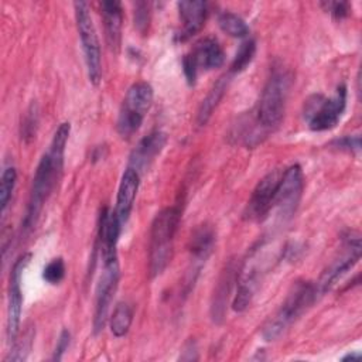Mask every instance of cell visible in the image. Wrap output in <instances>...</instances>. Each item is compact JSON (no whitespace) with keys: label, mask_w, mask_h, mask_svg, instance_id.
Returning a JSON list of instances; mask_svg holds the SVG:
<instances>
[{"label":"cell","mask_w":362,"mask_h":362,"mask_svg":"<svg viewBox=\"0 0 362 362\" xmlns=\"http://www.w3.org/2000/svg\"><path fill=\"white\" fill-rule=\"evenodd\" d=\"M321 7L337 20H342L349 14V4L346 1H322Z\"/></svg>","instance_id":"cell-32"},{"label":"cell","mask_w":362,"mask_h":362,"mask_svg":"<svg viewBox=\"0 0 362 362\" xmlns=\"http://www.w3.org/2000/svg\"><path fill=\"white\" fill-rule=\"evenodd\" d=\"M100 10L105 24V35L107 45L112 51L117 52L122 41V25H123V7L117 0H107L100 3Z\"/></svg>","instance_id":"cell-18"},{"label":"cell","mask_w":362,"mask_h":362,"mask_svg":"<svg viewBox=\"0 0 362 362\" xmlns=\"http://www.w3.org/2000/svg\"><path fill=\"white\" fill-rule=\"evenodd\" d=\"M331 147L346 151L351 154H358L361 151V136L354 134V136H344L341 139H337L331 143Z\"/></svg>","instance_id":"cell-31"},{"label":"cell","mask_w":362,"mask_h":362,"mask_svg":"<svg viewBox=\"0 0 362 362\" xmlns=\"http://www.w3.org/2000/svg\"><path fill=\"white\" fill-rule=\"evenodd\" d=\"M304 189V175L298 164H293L283 170L277 187L274 205L283 221L290 219L298 208Z\"/></svg>","instance_id":"cell-9"},{"label":"cell","mask_w":362,"mask_h":362,"mask_svg":"<svg viewBox=\"0 0 362 362\" xmlns=\"http://www.w3.org/2000/svg\"><path fill=\"white\" fill-rule=\"evenodd\" d=\"M17 181V171L13 165H8L3 170L1 174V182H0V212L4 216L8 204L13 197V191Z\"/></svg>","instance_id":"cell-25"},{"label":"cell","mask_w":362,"mask_h":362,"mask_svg":"<svg viewBox=\"0 0 362 362\" xmlns=\"http://www.w3.org/2000/svg\"><path fill=\"white\" fill-rule=\"evenodd\" d=\"M31 260V253L21 255L13 264L8 281V303H7V339L13 344L20 332L21 310H23V291L21 280L23 272Z\"/></svg>","instance_id":"cell-11"},{"label":"cell","mask_w":362,"mask_h":362,"mask_svg":"<svg viewBox=\"0 0 362 362\" xmlns=\"http://www.w3.org/2000/svg\"><path fill=\"white\" fill-rule=\"evenodd\" d=\"M133 314H134L133 307L126 301H122L115 307L112 317L109 320V324H110V331L116 338H122L129 332L133 321Z\"/></svg>","instance_id":"cell-23"},{"label":"cell","mask_w":362,"mask_h":362,"mask_svg":"<svg viewBox=\"0 0 362 362\" xmlns=\"http://www.w3.org/2000/svg\"><path fill=\"white\" fill-rule=\"evenodd\" d=\"M238 281V269L233 266V262H229L226 269L223 270L222 276L219 277L218 286L214 291L212 305H211V314L214 321L219 322L225 317L226 310V301L229 297V293L232 290V284Z\"/></svg>","instance_id":"cell-19"},{"label":"cell","mask_w":362,"mask_h":362,"mask_svg":"<svg viewBox=\"0 0 362 362\" xmlns=\"http://www.w3.org/2000/svg\"><path fill=\"white\" fill-rule=\"evenodd\" d=\"M361 259V239L359 236H349L345 242V252L335 259L320 276L318 281L314 283L317 297L324 296L342 274L352 269Z\"/></svg>","instance_id":"cell-13"},{"label":"cell","mask_w":362,"mask_h":362,"mask_svg":"<svg viewBox=\"0 0 362 362\" xmlns=\"http://www.w3.org/2000/svg\"><path fill=\"white\" fill-rule=\"evenodd\" d=\"M181 221L180 206L161 209L153 219L148 243V272L150 277L160 276L173 257L174 236Z\"/></svg>","instance_id":"cell-2"},{"label":"cell","mask_w":362,"mask_h":362,"mask_svg":"<svg viewBox=\"0 0 362 362\" xmlns=\"http://www.w3.org/2000/svg\"><path fill=\"white\" fill-rule=\"evenodd\" d=\"M123 226L117 219L115 209H103L99 223V245L103 263H109L117 259L116 247Z\"/></svg>","instance_id":"cell-17"},{"label":"cell","mask_w":362,"mask_h":362,"mask_svg":"<svg viewBox=\"0 0 362 362\" xmlns=\"http://www.w3.org/2000/svg\"><path fill=\"white\" fill-rule=\"evenodd\" d=\"M181 28L177 33V40L184 42L201 31L208 16V6L201 0H184L177 3Z\"/></svg>","instance_id":"cell-15"},{"label":"cell","mask_w":362,"mask_h":362,"mask_svg":"<svg viewBox=\"0 0 362 362\" xmlns=\"http://www.w3.org/2000/svg\"><path fill=\"white\" fill-rule=\"evenodd\" d=\"M245 272L240 277V281H239V286L236 288V296L233 298V310L238 311V313H242L247 308V305L250 304L253 296H255V291L257 288V281H259V277H257V273L255 270H242Z\"/></svg>","instance_id":"cell-22"},{"label":"cell","mask_w":362,"mask_h":362,"mask_svg":"<svg viewBox=\"0 0 362 362\" xmlns=\"http://www.w3.org/2000/svg\"><path fill=\"white\" fill-rule=\"evenodd\" d=\"M361 359V354L359 352H349L348 355H345L342 358V361H359Z\"/></svg>","instance_id":"cell-34"},{"label":"cell","mask_w":362,"mask_h":362,"mask_svg":"<svg viewBox=\"0 0 362 362\" xmlns=\"http://www.w3.org/2000/svg\"><path fill=\"white\" fill-rule=\"evenodd\" d=\"M76 30L81 38L83 59L88 71V78L92 85L98 86L102 79V57L98 33L90 16V10L86 1L74 3Z\"/></svg>","instance_id":"cell-6"},{"label":"cell","mask_w":362,"mask_h":362,"mask_svg":"<svg viewBox=\"0 0 362 362\" xmlns=\"http://www.w3.org/2000/svg\"><path fill=\"white\" fill-rule=\"evenodd\" d=\"M34 341V332L31 328H28L24 334L21 339H16L11 345V351L8 354V356L6 358V362L13 361V362H23L27 359L31 345Z\"/></svg>","instance_id":"cell-27"},{"label":"cell","mask_w":362,"mask_h":362,"mask_svg":"<svg viewBox=\"0 0 362 362\" xmlns=\"http://www.w3.org/2000/svg\"><path fill=\"white\" fill-rule=\"evenodd\" d=\"M37 123H38V110H37V106L33 103L28 107L21 123V137L24 140H30L34 137L37 130Z\"/></svg>","instance_id":"cell-30"},{"label":"cell","mask_w":362,"mask_h":362,"mask_svg":"<svg viewBox=\"0 0 362 362\" xmlns=\"http://www.w3.org/2000/svg\"><path fill=\"white\" fill-rule=\"evenodd\" d=\"M317 298L314 283L297 281L277 313L264 324L262 329L264 341L277 339Z\"/></svg>","instance_id":"cell-4"},{"label":"cell","mask_w":362,"mask_h":362,"mask_svg":"<svg viewBox=\"0 0 362 362\" xmlns=\"http://www.w3.org/2000/svg\"><path fill=\"white\" fill-rule=\"evenodd\" d=\"M167 134L161 130H154L144 136L133 148L127 167L136 170L139 174L144 173L163 151L167 144Z\"/></svg>","instance_id":"cell-14"},{"label":"cell","mask_w":362,"mask_h":362,"mask_svg":"<svg viewBox=\"0 0 362 362\" xmlns=\"http://www.w3.org/2000/svg\"><path fill=\"white\" fill-rule=\"evenodd\" d=\"M215 245V232L211 225L202 223L198 225L191 233L189 239V252L194 257V262L202 264L208 256L212 253Z\"/></svg>","instance_id":"cell-20"},{"label":"cell","mask_w":362,"mask_h":362,"mask_svg":"<svg viewBox=\"0 0 362 362\" xmlns=\"http://www.w3.org/2000/svg\"><path fill=\"white\" fill-rule=\"evenodd\" d=\"M65 262L62 257H55L48 262V264L42 270V279L49 284H58L65 277Z\"/></svg>","instance_id":"cell-28"},{"label":"cell","mask_w":362,"mask_h":362,"mask_svg":"<svg viewBox=\"0 0 362 362\" xmlns=\"http://www.w3.org/2000/svg\"><path fill=\"white\" fill-rule=\"evenodd\" d=\"M225 61L222 47L215 38H204L195 44V47L184 55L182 69L188 85H194L201 71H211L219 68Z\"/></svg>","instance_id":"cell-8"},{"label":"cell","mask_w":362,"mask_h":362,"mask_svg":"<svg viewBox=\"0 0 362 362\" xmlns=\"http://www.w3.org/2000/svg\"><path fill=\"white\" fill-rule=\"evenodd\" d=\"M256 54V42L253 40H246L240 44L236 55L230 64V72L239 74L247 68Z\"/></svg>","instance_id":"cell-26"},{"label":"cell","mask_w":362,"mask_h":362,"mask_svg":"<svg viewBox=\"0 0 362 362\" xmlns=\"http://www.w3.org/2000/svg\"><path fill=\"white\" fill-rule=\"evenodd\" d=\"M139 185H140V174L136 170L127 167L120 178L117 197H116V206H115V214L120 221L122 226H124L126 222L129 221V216L132 214L133 204L139 191Z\"/></svg>","instance_id":"cell-16"},{"label":"cell","mask_w":362,"mask_h":362,"mask_svg":"<svg viewBox=\"0 0 362 362\" xmlns=\"http://www.w3.org/2000/svg\"><path fill=\"white\" fill-rule=\"evenodd\" d=\"M150 24V3L137 1L134 6V27L140 34H146Z\"/></svg>","instance_id":"cell-29"},{"label":"cell","mask_w":362,"mask_h":362,"mask_svg":"<svg viewBox=\"0 0 362 362\" xmlns=\"http://www.w3.org/2000/svg\"><path fill=\"white\" fill-rule=\"evenodd\" d=\"M229 83V75H222L209 89L208 95L205 96V99H202V103L198 109V115H197V123L198 126H205L208 123V120L211 119L214 110L216 109V106L219 105L222 96L225 95V90L228 88Z\"/></svg>","instance_id":"cell-21"},{"label":"cell","mask_w":362,"mask_h":362,"mask_svg":"<svg viewBox=\"0 0 362 362\" xmlns=\"http://www.w3.org/2000/svg\"><path fill=\"white\" fill-rule=\"evenodd\" d=\"M291 83V74L283 68H276L263 88L255 120L267 134L279 127L283 120Z\"/></svg>","instance_id":"cell-3"},{"label":"cell","mask_w":362,"mask_h":362,"mask_svg":"<svg viewBox=\"0 0 362 362\" xmlns=\"http://www.w3.org/2000/svg\"><path fill=\"white\" fill-rule=\"evenodd\" d=\"M218 24L225 34H228L233 38H243L249 34V27H247L246 21L240 16L230 13V11H225V13L219 14Z\"/></svg>","instance_id":"cell-24"},{"label":"cell","mask_w":362,"mask_h":362,"mask_svg":"<svg viewBox=\"0 0 362 362\" xmlns=\"http://www.w3.org/2000/svg\"><path fill=\"white\" fill-rule=\"evenodd\" d=\"M153 88L147 82L133 83L122 102L116 130L122 139H130L141 126L153 105Z\"/></svg>","instance_id":"cell-5"},{"label":"cell","mask_w":362,"mask_h":362,"mask_svg":"<svg viewBox=\"0 0 362 362\" xmlns=\"http://www.w3.org/2000/svg\"><path fill=\"white\" fill-rule=\"evenodd\" d=\"M69 342H71V334L68 329H62V332L59 334V338H58V342H57V346L54 349V355H52V361H61L65 351L68 349L69 346Z\"/></svg>","instance_id":"cell-33"},{"label":"cell","mask_w":362,"mask_h":362,"mask_svg":"<svg viewBox=\"0 0 362 362\" xmlns=\"http://www.w3.org/2000/svg\"><path fill=\"white\" fill-rule=\"evenodd\" d=\"M281 173L280 170L270 171L256 184L245 209L247 221H262L272 211Z\"/></svg>","instance_id":"cell-12"},{"label":"cell","mask_w":362,"mask_h":362,"mask_svg":"<svg viewBox=\"0 0 362 362\" xmlns=\"http://www.w3.org/2000/svg\"><path fill=\"white\" fill-rule=\"evenodd\" d=\"M119 277H120V270H119L117 259L109 263H103V270L100 273V277L98 280L96 290H95V311H93L95 334H99L107 322V314L119 284Z\"/></svg>","instance_id":"cell-10"},{"label":"cell","mask_w":362,"mask_h":362,"mask_svg":"<svg viewBox=\"0 0 362 362\" xmlns=\"http://www.w3.org/2000/svg\"><path fill=\"white\" fill-rule=\"evenodd\" d=\"M346 107V86L341 85L332 98L321 93L310 96L304 103V117L313 132L334 129Z\"/></svg>","instance_id":"cell-7"},{"label":"cell","mask_w":362,"mask_h":362,"mask_svg":"<svg viewBox=\"0 0 362 362\" xmlns=\"http://www.w3.org/2000/svg\"><path fill=\"white\" fill-rule=\"evenodd\" d=\"M69 132H71L69 122H64L58 126L51 140L48 151L42 154L37 165L31 191H30L25 216L23 221V229L25 232H30L35 226L45 201L48 199L49 194L57 185V181L61 177Z\"/></svg>","instance_id":"cell-1"}]
</instances>
